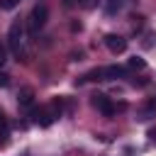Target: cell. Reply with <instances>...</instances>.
<instances>
[{"mask_svg":"<svg viewBox=\"0 0 156 156\" xmlns=\"http://www.w3.org/2000/svg\"><path fill=\"white\" fill-rule=\"evenodd\" d=\"M61 115H63V98H56V100H51L46 107H39V110L32 112L34 124H39V127H51Z\"/></svg>","mask_w":156,"mask_h":156,"instance_id":"1","label":"cell"},{"mask_svg":"<svg viewBox=\"0 0 156 156\" xmlns=\"http://www.w3.org/2000/svg\"><path fill=\"white\" fill-rule=\"evenodd\" d=\"M7 49H10L15 56L24 58V22H22V20H15V22L10 24V32H7Z\"/></svg>","mask_w":156,"mask_h":156,"instance_id":"2","label":"cell"},{"mask_svg":"<svg viewBox=\"0 0 156 156\" xmlns=\"http://www.w3.org/2000/svg\"><path fill=\"white\" fill-rule=\"evenodd\" d=\"M46 20H49V7H46L44 2L34 5L32 12H29V17H27V29H29V34H37V32L46 24Z\"/></svg>","mask_w":156,"mask_h":156,"instance_id":"3","label":"cell"},{"mask_svg":"<svg viewBox=\"0 0 156 156\" xmlns=\"http://www.w3.org/2000/svg\"><path fill=\"white\" fill-rule=\"evenodd\" d=\"M93 107H95L98 112H102L105 117H112V115L117 112V105H115L112 98H107L105 93H95V95H93Z\"/></svg>","mask_w":156,"mask_h":156,"instance_id":"4","label":"cell"},{"mask_svg":"<svg viewBox=\"0 0 156 156\" xmlns=\"http://www.w3.org/2000/svg\"><path fill=\"white\" fill-rule=\"evenodd\" d=\"M105 46H107L112 54H124V49H127V39L119 37V34H105Z\"/></svg>","mask_w":156,"mask_h":156,"instance_id":"5","label":"cell"},{"mask_svg":"<svg viewBox=\"0 0 156 156\" xmlns=\"http://www.w3.org/2000/svg\"><path fill=\"white\" fill-rule=\"evenodd\" d=\"M154 117H156V98H149V100L139 107L136 119H139V122H149V119H154Z\"/></svg>","mask_w":156,"mask_h":156,"instance_id":"6","label":"cell"},{"mask_svg":"<svg viewBox=\"0 0 156 156\" xmlns=\"http://www.w3.org/2000/svg\"><path fill=\"white\" fill-rule=\"evenodd\" d=\"M102 78H105V80L127 78V68H124V66H105V68H102Z\"/></svg>","mask_w":156,"mask_h":156,"instance_id":"7","label":"cell"},{"mask_svg":"<svg viewBox=\"0 0 156 156\" xmlns=\"http://www.w3.org/2000/svg\"><path fill=\"white\" fill-rule=\"evenodd\" d=\"M17 102H20V107H32L34 105V90L32 88H22L17 93Z\"/></svg>","mask_w":156,"mask_h":156,"instance_id":"8","label":"cell"},{"mask_svg":"<svg viewBox=\"0 0 156 156\" xmlns=\"http://www.w3.org/2000/svg\"><path fill=\"white\" fill-rule=\"evenodd\" d=\"M122 5H124V0H107L105 2V12L107 15H117L122 10Z\"/></svg>","mask_w":156,"mask_h":156,"instance_id":"9","label":"cell"},{"mask_svg":"<svg viewBox=\"0 0 156 156\" xmlns=\"http://www.w3.org/2000/svg\"><path fill=\"white\" fill-rule=\"evenodd\" d=\"M5 63H7V44L0 39V68H2Z\"/></svg>","mask_w":156,"mask_h":156,"instance_id":"10","label":"cell"},{"mask_svg":"<svg viewBox=\"0 0 156 156\" xmlns=\"http://www.w3.org/2000/svg\"><path fill=\"white\" fill-rule=\"evenodd\" d=\"M144 66H146L144 58H139V56H132L129 58V68H144Z\"/></svg>","mask_w":156,"mask_h":156,"instance_id":"11","label":"cell"},{"mask_svg":"<svg viewBox=\"0 0 156 156\" xmlns=\"http://www.w3.org/2000/svg\"><path fill=\"white\" fill-rule=\"evenodd\" d=\"M0 134L2 136H7V117H5V112L0 110Z\"/></svg>","mask_w":156,"mask_h":156,"instance_id":"12","label":"cell"},{"mask_svg":"<svg viewBox=\"0 0 156 156\" xmlns=\"http://www.w3.org/2000/svg\"><path fill=\"white\" fill-rule=\"evenodd\" d=\"M154 44H156V32H149V34H146V41H144V46H146V49H151Z\"/></svg>","mask_w":156,"mask_h":156,"instance_id":"13","label":"cell"},{"mask_svg":"<svg viewBox=\"0 0 156 156\" xmlns=\"http://www.w3.org/2000/svg\"><path fill=\"white\" fill-rule=\"evenodd\" d=\"M78 5H80L83 10H93V7L98 5V0H78Z\"/></svg>","mask_w":156,"mask_h":156,"instance_id":"14","label":"cell"},{"mask_svg":"<svg viewBox=\"0 0 156 156\" xmlns=\"http://www.w3.org/2000/svg\"><path fill=\"white\" fill-rule=\"evenodd\" d=\"M17 2H20V0H0V7H2V10H12Z\"/></svg>","mask_w":156,"mask_h":156,"instance_id":"15","label":"cell"},{"mask_svg":"<svg viewBox=\"0 0 156 156\" xmlns=\"http://www.w3.org/2000/svg\"><path fill=\"white\" fill-rule=\"evenodd\" d=\"M5 85H10V76L0 71V88H5Z\"/></svg>","mask_w":156,"mask_h":156,"instance_id":"16","label":"cell"},{"mask_svg":"<svg viewBox=\"0 0 156 156\" xmlns=\"http://www.w3.org/2000/svg\"><path fill=\"white\" fill-rule=\"evenodd\" d=\"M149 139H151V141H156V129H149Z\"/></svg>","mask_w":156,"mask_h":156,"instance_id":"17","label":"cell"}]
</instances>
